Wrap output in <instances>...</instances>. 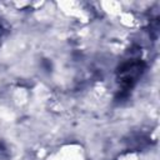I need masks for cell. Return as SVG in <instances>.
Here are the masks:
<instances>
[{"label": "cell", "instance_id": "obj_2", "mask_svg": "<svg viewBox=\"0 0 160 160\" xmlns=\"http://www.w3.org/2000/svg\"><path fill=\"white\" fill-rule=\"evenodd\" d=\"M8 158V150L5 148V145L2 142H0V160L6 159Z\"/></svg>", "mask_w": 160, "mask_h": 160}, {"label": "cell", "instance_id": "obj_3", "mask_svg": "<svg viewBox=\"0 0 160 160\" xmlns=\"http://www.w3.org/2000/svg\"><path fill=\"white\" fill-rule=\"evenodd\" d=\"M6 32H8V26H6L5 21L0 18V36H2V35L6 34Z\"/></svg>", "mask_w": 160, "mask_h": 160}, {"label": "cell", "instance_id": "obj_1", "mask_svg": "<svg viewBox=\"0 0 160 160\" xmlns=\"http://www.w3.org/2000/svg\"><path fill=\"white\" fill-rule=\"evenodd\" d=\"M145 70V62L140 59H129L120 64L116 70V79L119 84V95L125 98L130 94L138 80Z\"/></svg>", "mask_w": 160, "mask_h": 160}]
</instances>
